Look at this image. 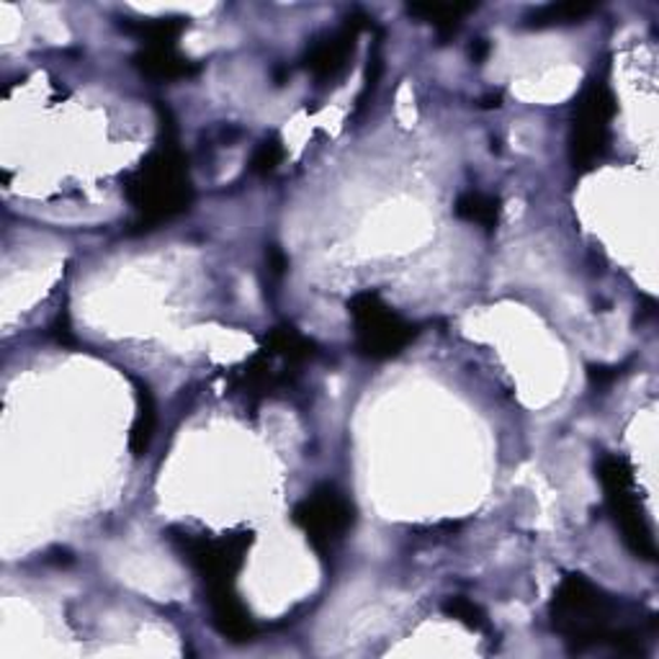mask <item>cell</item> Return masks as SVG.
<instances>
[{"instance_id": "1", "label": "cell", "mask_w": 659, "mask_h": 659, "mask_svg": "<svg viewBox=\"0 0 659 659\" xmlns=\"http://www.w3.org/2000/svg\"><path fill=\"white\" fill-rule=\"evenodd\" d=\"M554 629L565 636L572 651L610 647L623 655H638V636L629 626H618L621 606L582 574H565L552 597Z\"/></svg>"}, {"instance_id": "2", "label": "cell", "mask_w": 659, "mask_h": 659, "mask_svg": "<svg viewBox=\"0 0 659 659\" xmlns=\"http://www.w3.org/2000/svg\"><path fill=\"white\" fill-rule=\"evenodd\" d=\"M157 112H160L165 142L157 144L140 163V168L124 181V194L140 215V222H137L140 232L183 215L194 202L189 163L176 144L173 121H170L168 108L160 106Z\"/></svg>"}, {"instance_id": "3", "label": "cell", "mask_w": 659, "mask_h": 659, "mask_svg": "<svg viewBox=\"0 0 659 659\" xmlns=\"http://www.w3.org/2000/svg\"><path fill=\"white\" fill-rule=\"evenodd\" d=\"M597 479H600L603 492H606L608 511L613 515L618 531L623 535V544L636 554L638 559L655 561L657 546L655 535H651L647 513L642 507V494L636 490L634 466L629 458L616 456V453H606L595 466Z\"/></svg>"}, {"instance_id": "4", "label": "cell", "mask_w": 659, "mask_h": 659, "mask_svg": "<svg viewBox=\"0 0 659 659\" xmlns=\"http://www.w3.org/2000/svg\"><path fill=\"white\" fill-rule=\"evenodd\" d=\"M356 343L366 359L387 361L417 338V327L391 309L376 292H359L348 301Z\"/></svg>"}, {"instance_id": "5", "label": "cell", "mask_w": 659, "mask_h": 659, "mask_svg": "<svg viewBox=\"0 0 659 659\" xmlns=\"http://www.w3.org/2000/svg\"><path fill=\"white\" fill-rule=\"evenodd\" d=\"M616 116V99L606 82L593 80L577 99L572 137H569V160L574 170L585 173L606 155L610 121Z\"/></svg>"}, {"instance_id": "6", "label": "cell", "mask_w": 659, "mask_h": 659, "mask_svg": "<svg viewBox=\"0 0 659 659\" xmlns=\"http://www.w3.org/2000/svg\"><path fill=\"white\" fill-rule=\"evenodd\" d=\"M173 544L178 546L189 565L202 574L206 590L235 585V577L243 569L245 554L253 544L250 531H232L219 535V539H206V535H194L181 531L173 535Z\"/></svg>"}, {"instance_id": "7", "label": "cell", "mask_w": 659, "mask_h": 659, "mask_svg": "<svg viewBox=\"0 0 659 659\" xmlns=\"http://www.w3.org/2000/svg\"><path fill=\"white\" fill-rule=\"evenodd\" d=\"M292 520L307 533L314 552L325 556L353 526V505L333 484H322L294 507Z\"/></svg>"}, {"instance_id": "8", "label": "cell", "mask_w": 659, "mask_h": 659, "mask_svg": "<svg viewBox=\"0 0 659 659\" xmlns=\"http://www.w3.org/2000/svg\"><path fill=\"white\" fill-rule=\"evenodd\" d=\"M366 21L369 18L363 13H356V16H350L343 24L340 31L330 34L318 44L309 47V52L305 54V67L314 80H333L346 70L348 62L353 60L356 41H359L361 31L366 29Z\"/></svg>"}, {"instance_id": "9", "label": "cell", "mask_w": 659, "mask_h": 659, "mask_svg": "<svg viewBox=\"0 0 659 659\" xmlns=\"http://www.w3.org/2000/svg\"><path fill=\"white\" fill-rule=\"evenodd\" d=\"M209 608H211V623L215 629L230 642H250L256 636V623H253L250 613L243 606L235 593V585L209 587Z\"/></svg>"}, {"instance_id": "10", "label": "cell", "mask_w": 659, "mask_h": 659, "mask_svg": "<svg viewBox=\"0 0 659 659\" xmlns=\"http://www.w3.org/2000/svg\"><path fill=\"white\" fill-rule=\"evenodd\" d=\"M132 65L147 78L170 82V80H183L198 73L196 62L176 52V47H144L132 57Z\"/></svg>"}, {"instance_id": "11", "label": "cell", "mask_w": 659, "mask_h": 659, "mask_svg": "<svg viewBox=\"0 0 659 659\" xmlns=\"http://www.w3.org/2000/svg\"><path fill=\"white\" fill-rule=\"evenodd\" d=\"M263 350L268 356H273V359L284 361L286 366H299V363H305L314 356V343L305 338L292 325H279L266 335Z\"/></svg>"}, {"instance_id": "12", "label": "cell", "mask_w": 659, "mask_h": 659, "mask_svg": "<svg viewBox=\"0 0 659 659\" xmlns=\"http://www.w3.org/2000/svg\"><path fill=\"white\" fill-rule=\"evenodd\" d=\"M134 391H137V415L132 423V432H129V451L134 456H144L155 438L157 428V408H155V397L150 387L140 379H134Z\"/></svg>"}, {"instance_id": "13", "label": "cell", "mask_w": 659, "mask_h": 659, "mask_svg": "<svg viewBox=\"0 0 659 659\" xmlns=\"http://www.w3.org/2000/svg\"><path fill=\"white\" fill-rule=\"evenodd\" d=\"M189 26V18L168 16V18H142L127 21L124 29L144 41V47H176V41Z\"/></svg>"}, {"instance_id": "14", "label": "cell", "mask_w": 659, "mask_h": 659, "mask_svg": "<svg viewBox=\"0 0 659 659\" xmlns=\"http://www.w3.org/2000/svg\"><path fill=\"white\" fill-rule=\"evenodd\" d=\"M474 9H477L474 3H412L408 5V13L428 21L438 29V37L449 39L458 31V21Z\"/></svg>"}, {"instance_id": "15", "label": "cell", "mask_w": 659, "mask_h": 659, "mask_svg": "<svg viewBox=\"0 0 659 659\" xmlns=\"http://www.w3.org/2000/svg\"><path fill=\"white\" fill-rule=\"evenodd\" d=\"M500 209H503V206H500L498 196L479 194V191H466V194L458 196L456 204H453V215L469 224L484 227L487 232H492L494 227H498Z\"/></svg>"}, {"instance_id": "16", "label": "cell", "mask_w": 659, "mask_h": 659, "mask_svg": "<svg viewBox=\"0 0 659 659\" xmlns=\"http://www.w3.org/2000/svg\"><path fill=\"white\" fill-rule=\"evenodd\" d=\"M595 9H597L595 3H577V0L574 3H546L528 16V26L544 29V26L574 24V21L587 18Z\"/></svg>"}, {"instance_id": "17", "label": "cell", "mask_w": 659, "mask_h": 659, "mask_svg": "<svg viewBox=\"0 0 659 659\" xmlns=\"http://www.w3.org/2000/svg\"><path fill=\"white\" fill-rule=\"evenodd\" d=\"M443 613L453 618V621L464 623L466 629L471 631H484L487 629V616L484 610L477 606V603H471L469 597L464 595H453L449 600L443 603Z\"/></svg>"}, {"instance_id": "18", "label": "cell", "mask_w": 659, "mask_h": 659, "mask_svg": "<svg viewBox=\"0 0 659 659\" xmlns=\"http://www.w3.org/2000/svg\"><path fill=\"white\" fill-rule=\"evenodd\" d=\"M281 160H284V144H281L279 137H268L258 144V150L253 153L250 170L258 176H268L279 168Z\"/></svg>"}, {"instance_id": "19", "label": "cell", "mask_w": 659, "mask_h": 659, "mask_svg": "<svg viewBox=\"0 0 659 659\" xmlns=\"http://www.w3.org/2000/svg\"><path fill=\"white\" fill-rule=\"evenodd\" d=\"M52 335H54V338H57L60 346H75V335H73V330H70V320H67L65 312H60L57 320H54Z\"/></svg>"}, {"instance_id": "20", "label": "cell", "mask_w": 659, "mask_h": 659, "mask_svg": "<svg viewBox=\"0 0 659 659\" xmlns=\"http://www.w3.org/2000/svg\"><path fill=\"white\" fill-rule=\"evenodd\" d=\"M587 374H590V379H593V384L603 387V384L616 382L618 376H621V369H616V366H590Z\"/></svg>"}, {"instance_id": "21", "label": "cell", "mask_w": 659, "mask_h": 659, "mask_svg": "<svg viewBox=\"0 0 659 659\" xmlns=\"http://www.w3.org/2000/svg\"><path fill=\"white\" fill-rule=\"evenodd\" d=\"M266 260H268V268H271L276 276H281V273L286 271V256H284V250H281V247H276V245L268 247Z\"/></svg>"}, {"instance_id": "22", "label": "cell", "mask_w": 659, "mask_h": 659, "mask_svg": "<svg viewBox=\"0 0 659 659\" xmlns=\"http://www.w3.org/2000/svg\"><path fill=\"white\" fill-rule=\"evenodd\" d=\"M487 52H490V44H487L484 39H477V41H474V44H471V60H474V62H484Z\"/></svg>"}]
</instances>
